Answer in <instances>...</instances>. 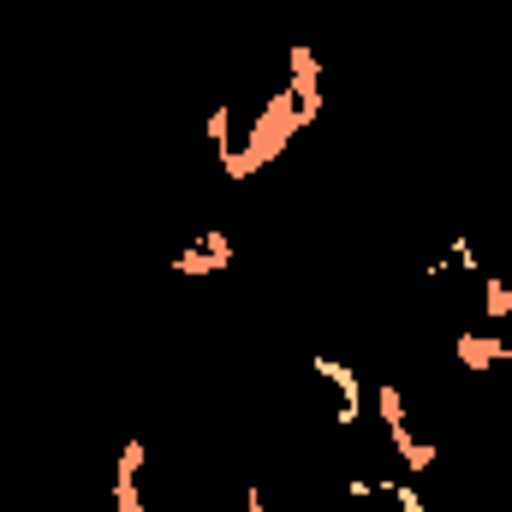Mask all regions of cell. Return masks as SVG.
<instances>
[{"label":"cell","mask_w":512,"mask_h":512,"mask_svg":"<svg viewBox=\"0 0 512 512\" xmlns=\"http://www.w3.org/2000/svg\"><path fill=\"white\" fill-rule=\"evenodd\" d=\"M298 131H304V126H298V108H292V90H286V84H274V90H268V102L256 108L251 131H245V143H239V155H233V161H227L221 173H227L233 185H245V179H251L256 167H268V161H280V149H286V143H292Z\"/></svg>","instance_id":"cell-1"},{"label":"cell","mask_w":512,"mask_h":512,"mask_svg":"<svg viewBox=\"0 0 512 512\" xmlns=\"http://www.w3.org/2000/svg\"><path fill=\"white\" fill-rule=\"evenodd\" d=\"M286 90H292L298 126L310 131L322 120V60H316L310 42H286Z\"/></svg>","instance_id":"cell-2"},{"label":"cell","mask_w":512,"mask_h":512,"mask_svg":"<svg viewBox=\"0 0 512 512\" xmlns=\"http://www.w3.org/2000/svg\"><path fill=\"white\" fill-rule=\"evenodd\" d=\"M310 370L340 393L334 423H340V429H358V417H364V382H358V370H352V364H340L334 352H316V358H310Z\"/></svg>","instance_id":"cell-3"},{"label":"cell","mask_w":512,"mask_h":512,"mask_svg":"<svg viewBox=\"0 0 512 512\" xmlns=\"http://www.w3.org/2000/svg\"><path fill=\"white\" fill-rule=\"evenodd\" d=\"M167 268L185 274V280H191V274H227V268H233V239H227V227L197 233L179 256H167Z\"/></svg>","instance_id":"cell-4"},{"label":"cell","mask_w":512,"mask_h":512,"mask_svg":"<svg viewBox=\"0 0 512 512\" xmlns=\"http://www.w3.org/2000/svg\"><path fill=\"white\" fill-rule=\"evenodd\" d=\"M453 358H459L471 376H489L495 364L512 358V346L501 340V328H459V334H453Z\"/></svg>","instance_id":"cell-5"},{"label":"cell","mask_w":512,"mask_h":512,"mask_svg":"<svg viewBox=\"0 0 512 512\" xmlns=\"http://www.w3.org/2000/svg\"><path fill=\"white\" fill-rule=\"evenodd\" d=\"M387 441H393V453H399V465H405L411 477H423V471L435 465V447H429V441H423V435H417L411 423H405V429H393Z\"/></svg>","instance_id":"cell-6"},{"label":"cell","mask_w":512,"mask_h":512,"mask_svg":"<svg viewBox=\"0 0 512 512\" xmlns=\"http://www.w3.org/2000/svg\"><path fill=\"white\" fill-rule=\"evenodd\" d=\"M483 316H489V328H512V280L483 274Z\"/></svg>","instance_id":"cell-7"},{"label":"cell","mask_w":512,"mask_h":512,"mask_svg":"<svg viewBox=\"0 0 512 512\" xmlns=\"http://www.w3.org/2000/svg\"><path fill=\"white\" fill-rule=\"evenodd\" d=\"M209 143H215V155H221V167L239 155V143H233V108H209Z\"/></svg>","instance_id":"cell-8"},{"label":"cell","mask_w":512,"mask_h":512,"mask_svg":"<svg viewBox=\"0 0 512 512\" xmlns=\"http://www.w3.org/2000/svg\"><path fill=\"white\" fill-rule=\"evenodd\" d=\"M447 262H453L459 274H477V280L489 274V268H483V256H477V245H471L465 233H453V239H447Z\"/></svg>","instance_id":"cell-9"},{"label":"cell","mask_w":512,"mask_h":512,"mask_svg":"<svg viewBox=\"0 0 512 512\" xmlns=\"http://www.w3.org/2000/svg\"><path fill=\"white\" fill-rule=\"evenodd\" d=\"M376 411H382L387 435H393V429H405V423H411V411H405V399H399V387H376Z\"/></svg>","instance_id":"cell-10"},{"label":"cell","mask_w":512,"mask_h":512,"mask_svg":"<svg viewBox=\"0 0 512 512\" xmlns=\"http://www.w3.org/2000/svg\"><path fill=\"white\" fill-rule=\"evenodd\" d=\"M376 495H393V507H399V512H429V507H423V495H417V483H399V477H382V483H376Z\"/></svg>","instance_id":"cell-11"},{"label":"cell","mask_w":512,"mask_h":512,"mask_svg":"<svg viewBox=\"0 0 512 512\" xmlns=\"http://www.w3.org/2000/svg\"><path fill=\"white\" fill-rule=\"evenodd\" d=\"M143 459H149V447H143V441H120V459H114V477H143Z\"/></svg>","instance_id":"cell-12"},{"label":"cell","mask_w":512,"mask_h":512,"mask_svg":"<svg viewBox=\"0 0 512 512\" xmlns=\"http://www.w3.org/2000/svg\"><path fill=\"white\" fill-rule=\"evenodd\" d=\"M114 512H149V507H143L137 477H114Z\"/></svg>","instance_id":"cell-13"},{"label":"cell","mask_w":512,"mask_h":512,"mask_svg":"<svg viewBox=\"0 0 512 512\" xmlns=\"http://www.w3.org/2000/svg\"><path fill=\"white\" fill-rule=\"evenodd\" d=\"M245 512H268V501H262V495L251 489V495H245Z\"/></svg>","instance_id":"cell-14"}]
</instances>
